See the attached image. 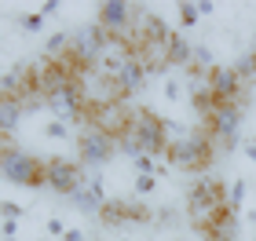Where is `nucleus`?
Segmentation results:
<instances>
[{"label": "nucleus", "instance_id": "nucleus-23", "mask_svg": "<svg viewBox=\"0 0 256 241\" xmlns=\"http://www.w3.org/2000/svg\"><path fill=\"white\" fill-rule=\"evenodd\" d=\"M0 220H26V205L11 201V198H0Z\"/></svg>", "mask_w": 256, "mask_h": 241}, {"label": "nucleus", "instance_id": "nucleus-15", "mask_svg": "<svg viewBox=\"0 0 256 241\" xmlns=\"http://www.w3.org/2000/svg\"><path fill=\"white\" fill-rule=\"evenodd\" d=\"M99 216H102V223H106V227H118V223H143V220H146V212L136 209V205H128V201H106Z\"/></svg>", "mask_w": 256, "mask_h": 241}, {"label": "nucleus", "instance_id": "nucleus-3", "mask_svg": "<svg viewBox=\"0 0 256 241\" xmlns=\"http://www.w3.org/2000/svg\"><path fill=\"white\" fill-rule=\"evenodd\" d=\"M128 132L139 139V146H143V154L150 157H165L172 135H168V121L158 117L154 110L139 106V110H128Z\"/></svg>", "mask_w": 256, "mask_h": 241}, {"label": "nucleus", "instance_id": "nucleus-39", "mask_svg": "<svg viewBox=\"0 0 256 241\" xmlns=\"http://www.w3.org/2000/svg\"><path fill=\"white\" fill-rule=\"evenodd\" d=\"M0 80H4V70H0Z\"/></svg>", "mask_w": 256, "mask_h": 241}, {"label": "nucleus", "instance_id": "nucleus-13", "mask_svg": "<svg viewBox=\"0 0 256 241\" xmlns=\"http://www.w3.org/2000/svg\"><path fill=\"white\" fill-rule=\"evenodd\" d=\"M202 234L208 241H238V212L234 209H220L216 220H208L202 227Z\"/></svg>", "mask_w": 256, "mask_h": 241}, {"label": "nucleus", "instance_id": "nucleus-30", "mask_svg": "<svg viewBox=\"0 0 256 241\" xmlns=\"http://www.w3.org/2000/svg\"><path fill=\"white\" fill-rule=\"evenodd\" d=\"M62 241H88V238H84V231H80V227H66Z\"/></svg>", "mask_w": 256, "mask_h": 241}, {"label": "nucleus", "instance_id": "nucleus-18", "mask_svg": "<svg viewBox=\"0 0 256 241\" xmlns=\"http://www.w3.org/2000/svg\"><path fill=\"white\" fill-rule=\"evenodd\" d=\"M70 201H74L80 212H102V205H106V198H99V194H96V190H88V187H80Z\"/></svg>", "mask_w": 256, "mask_h": 241}, {"label": "nucleus", "instance_id": "nucleus-1", "mask_svg": "<svg viewBox=\"0 0 256 241\" xmlns=\"http://www.w3.org/2000/svg\"><path fill=\"white\" fill-rule=\"evenodd\" d=\"M212 157H216V143L208 139V135H202V132L180 135V139H172L168 150H165V161L176 172H205L212 165Z\"/></svg>", "mask_w": 256, "mask_h": 241}, {"label": "nucleus", "instance_id": "nucleus-35", "mask_svg": "<svg viewBox=\"0 0 256 241\" xmlns=\"http://www.w3.org/2000/svg\"><path fill=\"white\" fill-rule=\"evenodd\" d=\"M0 241H18V238H0Z\"/></svg>", "mask_w": 256, "mask_h": 241}, {"label": "nucleus", "instance_id": "nucleus-34", "mask_svg": "<svg viewBox=\"0 0 256 241\" xmlns=\"http://www.w3.org/2000/svg\"><path fill=\"white\" fill-rule=\"evenodd\" d=\"M246 220L252 223V234H256V212H249V216H246Z\"/></svg>", "mask_w": 256, "mask_h": 241}, {"label": "nucleus", "instance_id": "nucleus-7", "mask_svg": "<svg viewBox=\"0 0 256 241\" xmlns=\"http://www.w3.org/2000/svg\"><path fill=\"white\" fill-rule=\"evenodd\" d=\"M44 187L62 194V198H74V194L84 187V168L80 161H70V157H44Z\"/></svg>", "mask_w": 256, "mask_h": 241}, {"label": "nucleus", "instance_id": "nucleus-16", "mask_svg": "<svg viewBox=\"0 0 256 241\" xmlns=\"http://www.w3.org/2000/svg\"><path fill=\"white\" fill-rule=\"evenodd\" d=\"M143 44H150V48H158L161 55H165V44L172 40V29H168V22L161 18V15H143Z\"/></svg>", "mask_w": 256, "mask_h": 241}, {"label": "nucleus", "instance_id": "nucleus-6", "mask_svg": "<svg viewBox=\"0 0 256 241\" xmlns=\"http://www.w3.org/2000/svg\"><path fill=\"white\" fill-rule=\"evenodd\" d=\"M114 154H118V135L96 128V124H88V128L77 135V161H80L84 168H102V165H110Z\"/></svg>", "mask_w": 256, "mask_h": 241}, {"label": "nucleus", "instance_id": "nucleus-32", "mask_svg": "<svg viewBox=\"0 0 256 241\" xmlns=\"http://www.w3.org/2000/svg\"><path fill=\"white\" fill-rule=\"evenodd\" d=\"M242 150H246V157L256 165V139H242Z\"/></svg>", "mask_w": 256, "mask_h": 241}, {"label": "nucleus", "instance_id": "nucleus-2", "mask_svg": "<svg viewBox=\"0 0 256 241\" xmlns=\"http://www.w3.org/2000/svg\"><path fill=\"white\" fill-rule=\"evenodd\" d=\"M0 176L11 187H44V157L18 150V146H0Z\"/></svg>", "mask_w": 256, "mask_h": 241}, {"label": "nucleus", "instance_id": "nucleus-9", "mask_svg": "<svg viewBox=\"0 0 256 241\" xmlns=\"http://www.w3.org/2000/svg\"><path fill=\"white\" fill-rule=\"evenodd\" d=\"M146 80H150V70H146V59L143 55H128V59L121 62V70L110 77V84H114V99H136L139 91L146 88Z\"/></svg>", "mask_w": 256, "mask_h": 241}, {"label": "nucleus", "instance_id": "nucleus-11", "mask_svg": "<svg viewBox=\"0 0 256 241\" xmlns=\"http://www.w3.org/2000/svg\"><path fill=\"white\" fill-rule=\"evenodd\" d=\"M99 26L110 33V37H121V33L132 29L136 22V7L128 4V0H106V4H99Z\"/></svg>", "mask_w": 256, "mask_h": 241}, {"label": "nucleus", "instance_id": "nucleus-26", "mask_svg": "<svg viewBox=\"0 0 256 241\" xmlns=\"http://www.w3.org/2000/svg\"><path fill=\"white\" fill-rule=\"evenodd\" d=\"M18 26L26 29V33H40V29H44V15H40V11H30V15H18Z\"/></svg>", "mask_w": 256, "mask_h": 241}, {"label": "nucleus", "instance_id": "nucleus-12", "mask_svg": "<svg viewBox=\"0 0 256 241\" xmlns=\"http://www.w3.org/2000/svg\"><path fill=\"white\" fill-rule=\"evenodd\" d=\"M205 80H208V91H212L216 102H234L242 91V77L234 73V66H212L205 73Z\"/></svg>", "mask_w": 256, "mask_h": 241}, {"label": "nucleus", "instance_id": "nucleus-27", "mask_svg": "<svg viewBox=\"0 0 256 241\" xmlns=\"http://www.w3.org/2000/svg\"><path fill=\"white\" fill-rule=\"evenodd\" d=\"M180 95H183L180 77H176V73H165V99H168V102H180Z\"/></svg>", "mask_w": 256, "mask_h": 241}, {"label": "nucleus", "instance_id": "nucleus-20", "mask_svg": "<svg viewBox=\"0 0 256 241\" xmlns=\"http://www.w3.org/2000/svg\"><path fill=\"white\" fill-rule=\"evenodd\" d=\"M246 198H249V179H234L227 187V209H234V212H242V205H246Z\"/></svg>", "mask_w": 256, "mask_h": 241}, {"label": "nucleus", "instance_id": "nucleus-5", "mask_svg": "<svg viewBox=\"0 0 256 241\" xmlns=\"http://www.w3.org/2000/svg\"><path fill=\"white\" fill-rule=\"evenodd\" d=\"M205 135L224 150L242 146V106L238 102H216L205 117Z\"/></svg>", "mask_w": 256, "mask_h": 241}, {"label": "nucleus", "instance_id": "nucleus-29", "mask_svg": "<svg viewBox=\"0 0 256 241\" xmlns=\"http://www.w3.org/2000/svg\"><path fill=\"white\" fill-rule=\"evenodd\" d=\"M0 238H18V220H0Z\"/></svg>", "mask_w": 256, "mask_h": 241}, {"label": "nucleus", "instance_id": "nucleus-38", "mask_svg": "<svg viewBox=\"0 0 256 241\" xmlns=\"http://www.w3.org/2000/svg\"><path fill=\"white\" fill-rule=\"evenodd\" d=\"M252 62H256V48H252Z\"/></svg>", "mask_w": 256, "mask_h": 241}, {"label": "nucleus", "instance_id": "nucleus-4", "mask_svg": "<svg viewBox=\"0 0 256 241\" xmlns=\"http://www.w3.org/2000/svg\"><path fill=\"white\" fill-rule=\"evenodd\" d=\"M220 209H227V187L220 179L205 176V179H198L187 190V216H190V223L198 227V231H202L208 220H216Z\"/></svg>", "mask_w": 256, "mask_h": 241}, {"label": "nucleus", "instance_id": "nucleus-14", "mask_svg": "<svg viewBox=\"0 0 256 241\" xmlns=\"http://www.w3.org/2000/svg\"><path fill=\"white\" fill-rule=\"evenodd\" d=\"M165 66H172V70H190L194 66V40L172 33V40L165 44Z\"/></svg>", "mask_w": 256, "mask_h": 241}, {"label": "nucleus", "instance_id": "nucleus-21", "mask_svg": "<svg viewBox=\"0 0 256 241\" xmlns=\"http://www.w3.org/2000/svg\"><path fill=\"white\" fill-rule=\"evenodd\" d=\"M44 139H52V143H66V139H70V124L48 117V121H44Z\"/></svg>", "mask_w": 256, "mask_h": 241}, {"label": "nucleus", "instance_id": "nucleus-22", "mask_svg": "<svg viewBox=\"0 0 256 241\" xmlns=\"http://www.w3.org/2000/svg\"><path fill=\"white\" fill-rule=\"evenodd\" d=\"M176 11H180V26H198L202 22V11H198L194 0H180Z\"/></svg>", "mask_w": 256, "mask_h": 241}, {"label": "nucleus", "instance_id": "nucleus-25", "mask_svg": "<svg viewBox=\"0 0 256 241\" xmlns=\"http://www.w3.org/2000/svg\"><path fill=\"white\" fill-rule=\"evenodd\" d=\"M132 190L139 194V198H150V194L158 190V176H136V183H132Z\"/></svg>", "mask_w": 256, "mask_h": 241}, {"label": "nucleus", "instance_id": "nucleus-10", "mask_svg": "<svg viewBox=\"0 0 256 241\" xmlns=\"http://www.w3.org/2000/svg\"><path fill=\"white\" fill-rule=\"evenodd\" d=\"M44 106L52 110L55 121L74 124V121H80V117L88 113V95H84V88H80V84H70V88H62V91H55Z\"/></svg>", "mask_w": 256, "mask_h": 241}, {"label": "nucleus", "instance_id": "nucleus-28", "mask_svg": "<svg viewBox=\"0 0 256 241\" xmlns=\"http://www.w3.org/2000/svg\"><path fill=\"white\" fill-rule=\"evenodd\" d=\"M44 231H48V238H59V241H62L66 220H62V216H48V220H44Z\"/></svg>", "mask_w": 256, "mask_h": 241}, {"label": "nucleus", "instance_id": "nucleus-19", "mask_svg": "<svg viewBox=\"0 0 256 241\" xmlns=\"http://www.w3.org/2000/svg\"><path fill=\"white\" fill-rule=\"evenodd\" d=\"M132 168H136V176H165V165H158V157H150V154H139V157H132Z\"/></svg>", "mask_w": 256, "mask_h": 241}, {"label": "nucleus", "instance_id": "nucleus-40", "mask_svg": "<svg viewBox=\"0 0 256 241\" xmlns=\"http://www.w3.org/2000/svg\"><path fill=\"white\" fill-rule=\"evenodd\" d=\"M0 40H4V33H0Z\"/></svg>", "mask_w": 256, "mask_h": 241}, {"label": "nucleus", "instance_id": "nucleus-31", "mask_svg": "<svg viewBox=\"0 0 256 241\" xmlns=\"http://www.w3.org/2000/svg\"><path fill=\"white\" fill-rule=\"evenodd\" d=\"M59 7H62V0H44V4H40V15L48 18V15H55Z\"/></svg>", "mask_w": 256, "mask_h": 241}, {"label": "nucleus", "instance_id": "nucleus-37", "mask_svg": "<svg viewBox=\"0 0 256 241\" xmlns=\"http://www.w3.org/2000/svg\"><path fill=\"white\" fill-rule=\"evenodd\" d=\"M118 241H132V238H118Z\"/></svg>", "mask_w": 256, "mask_h": 241}, {"label": "nucleus", "instance_id": "nucleus-8", "mask_svg": "<svg viewBox=\"0 0 256 241\" xmlns=\"http://www.w3.org/2000/svg\"><path fill=\"white\" fill-rule=\"evenodd\" d=\"M110 33L99 26V22H88V26H80L74 37H70V59L77 66H96L102 59V51L110 48Z\"/></svg>", "mask_w": 256, "mask_h": 241}, {"label": "nucleus", "instance_id": "nucleus-17", "mask_svg": "<svg viewBox=\"0 0 256 241\" xmlns=\"http://www.w3.org/2000/svg\"><path fill=\"white\" fill-rule=\"evenodd\" d=\"M22 117H26V106H22V99H4L0 102V135H11V132H18V124Z\"/></svg>", "mask_w": 256, "mask_h": 241}, {"label": "nucleus", "instance_id": "nucleus-24", "mask_svg": "<svg viewBox=\"0 0 256 241\" xmlns=\"http://www.w3.org/2000/svg\"><path fill=\"white\" fill-rule=\"evenodd\" d=\"M234 73L242 77V84H246V80H252V77H256V62H252V51H249V55H242V59L234 62Z\"/></svg>", "mask_w": 256, "mask_h": 241}, {"label": "nucleus", "instance_id": "nucleus-33", "mask_svg": "<svg viewBox=\"0 0 256 241\" xmlns=\"http://www.w3.org/2000/svg\"><path fill=\"white\" fill-rule=\"evenodd\" d=\"M198 11H202V15H212L216 4H212V0H198Z\"/></svg>", "mask_w": 256, "mask_h": 241}, {"label": "nucleus", "instance_id": "nucleus-36", "mask_svg": "<svg viewBox=\"0 0 256 241\" xmlns=\"http://www.w3.org/2000/svg\"><path fill=\"white\" fill-rule=\"evenodd\" d=\"M4 99H8V95H4V91H0V102H4Z\"/></svg>", "mask_w": 256, "mask_h": 241}]
</instances>
